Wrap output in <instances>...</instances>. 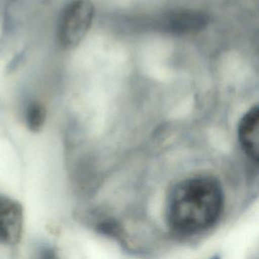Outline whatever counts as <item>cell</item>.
<instances>
[{
  "label": "cell",
  "mask_w": 259,
  "mask_h": 259,
  "mask_svg": "<svg viewBox=\"0 0 259 259\" xmlns=\"http://www.w3.org/2000/svg\"><path fill=\"white\" fill-rule=\"evenodd\" d=\"M224 206L221 183L213 177L198 175L183 179L172 188L166 207L169 227L192 234L212 226Z\"/></svg>",
  "instance_id": "6da1fadb"
},
{
  "label": "cell",
  "mask_w": 259,
  "mask_h": 259,
  "mask_svg": "<svg viewBox=\"0 0 259 259\" xmlns=\"http://www.w3.org/2000/svg\"><path fill=\"white\" fill-rule=\"evenodd\" d=\"M94 7L88 0L71 3L63 13L59 26V40L66 49L78 46L88 32L93 20Z\"/></svg>",
  "instance_id": "7a4b0ae2"
},
{
  "label": "cell",
  "mask_w": 259,
  "mask_h": 259,
  "mask_svg": "<svg viewBox=\"0 0 259 259\" xmlns=\"http://www.w3.org/2000/svg\"><path fill=\"white\" fill-rule=\"evenodd\" d=\"M23 230V208L15 199L0 194V243L16 245Z\"/></svg>",
  "instance_id": "3957f363"
},
{
  "label": "cell",
  "mask_w": 259,
  "mask_h": 259,
  "mask_svg": "<svg viewBox=\"0 0 259 259\" xmlns=\"http://www.w3.org/2000/svg\"><path fill=\"white\" fill-rule=\"evenodd\" d=\"M238 136L242 149L254 162L259 158V108H250L241 118Z\"/></svg>",
  "instance_id": "277c9868"
},
{
  "label": "cell",
  "mask_w": 259,
  "mask_h": 259,
  "mask_svg": "<svg viewBox=\"0 0 259 259\" xmlns=\"http://www.w3.org/2000/svg\"><path fill=\"white\" fill-rule=\"evenodd\" d=\"M162 28L174 33H196L202 30L207 22L208 17L197 11H177L166 15L162 19Z\"/></svg>",
  "instance_id": "5b68a950"
},
{
  "label": "cell",
  "mask_w": 259,
  "mask_h": 259,
  "mask_svg": "<svg viewBox=\"0 0 259 259\" xmlns=\"http://www.w3.org/2000/svg\"><path fill=\"white\" fill-rule=\"evenodd\" d=\"M26 124L32 132H38L46 120V109L37 102H32L28 105L25 113Z\"/></svg>",
  "instance_id": "8992f818"
},
{
  "label": "cell",
  "mask_w": 259,
  "mask_h": 259,
  "mask_svg": "<svg viewBox=\"0 0 259 259\" xmlns=\"http://www.w3.org/2000/svg\"><path fill=\"white\" fill-rule=\"evenodd\" d=\"M33 259H60L56 251L50 247H40L36 250Z\"/></svg>",
  "instance_id": "52a82bcc"
},
{
  "label": "cell",
  "mask_w": 259,
  "mask_h": 259,
  "mask_svg": "<svg viewBox=\"0 0 259 259\" xmlns=\"http://www.w3.org/2000/svg\"><path fill=\"white\" fill-rule=\"evenodd\" d=\"M211 259H219L218 257H214V258H211Z\"/></svg>",
  "instance_id": "ba28073f"
}]
</instances>
